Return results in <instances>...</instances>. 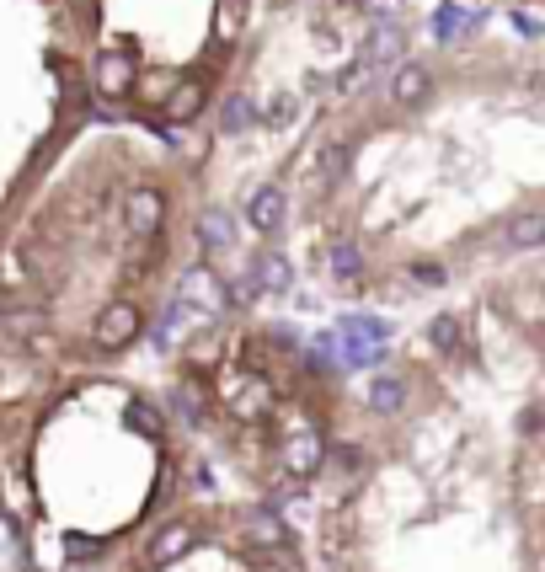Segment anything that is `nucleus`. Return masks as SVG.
<instances>
[{
  "instance_id": "obj_1",
  "label": "nucleus",
  "mask_w": 545,
  "mask_h": 572,
  "mask_svg": "<svg viewBox=\"0 0 545 572\" xmlns=\"http://www.w3.org/2000/svg\"><path fill=\"white\" fill-rule=\"evenodd\" d=\"M123 220H129L134 236H155V230L166 225V198H161V188H129V198H123Z\"/></svg>"
},
{
  "instance_id": "obj_2",
  "label": "nucleus",
  "mask_w": 545,
  "mask_h": 572,
  "mask_svg": "<svg viewBox=\"0 0 545 572\" xmlns=\"http://www.w3.org/2000/svg\"><path fill=\"white\" fill-rule=\"evenodd\" d=\"M284 220H289L284 188H257L252 198H246V225L262 230V236H278V230H284Z\"/></svg>"
},
{
  "instance_id": "obj_3",
  "label": "nucleus",
  "mask_w": 545,
  "mask_h": 572,
  "mask_svg": "<svg viewBox=\"0 0 545 572\" xmlns=\"http://www.w3.org/2000/svg\"><path fill=\"white\" fill-rule=\"evenodd\" d=\"M428 91H433V75H428L423 65H401V75H396V102L417 107V102H428Z\"/></svg>"
},
{
  "instance_id": "obj_4",
  "label": "nucleus",
  "mask_w": 545,
  "mask_h": 572,
  "mask_svg": "<svg viewBox=\"0 0 545 572\" xmlns=\"http://www.w3.org/2000/svg\"><path fill=\"white\" fill-rule=\"evenodd\" d=\"M236 241V230H230V220L220 209H209L204 220H198V246H204V252H225V246Z\"/></svg>"
},
{
  "instance_id": "obj_5",
  "label": "nucleus",
  "mask_w": 545,
  "mask_h": 572,
  "mask_svg": "<svg viewBox=\"0 0 545 572\" xmlns=\"http://www.w3.org/2000/svg\"><path fill=\"white\" fill-rule=\"evenodd\" d=\"M252 123H257V107H252V97H246V91H241V97H225L220 129H225L230 139H236V134H246V129H252Z\"/></svg>"
},
{
  "instance_id": "obj_6",
  "label": "nucleus",
  "mask_w": 545,
  "mask_h": 572,
  "mask_svg": "<svg viewBox=\"0 0 545 572\" xmlns=\"http://www.w3.org/2000/svg\"><path fill=\"white\" fill-rule=\"evenodd\" d=\"M540 214H519V220H513V230H508V241L513 246H540Z\"/></svg>"
}]
</instances>
